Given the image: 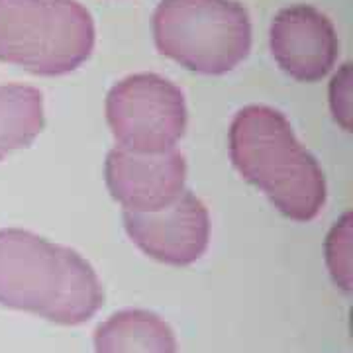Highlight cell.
Instances as JSON below:
<instances>
[{"label": "cell", "mask_w": 353, "mask_h": 353, "mask_svg": "<svg viewBox=\"0 0 353 353\" xmlns=\"http://www.w3.org/2000/svg\"><path fill=\"white\" fill-rule=\"evenodd\" d=\"M104 301L97 271L75 250L20 228L0 230V304L79 326Z\"/></svg>", "instance_id": "1"}, {"label": "cell", "mask_w": 353, "mask_h": 353, "mask_svg": "<svg viewBox=\"0 0 353 353\" xmlns=\"http://www.w3.org/2000/svg\"><path fill=\"white\" fill-rule=\"evenodd\" d=\"M230 157L248 183L261 189L283 216L308 222L326 202V179L275 108L252 104L230 126Z\"/></svg>", "instance_id": "2"}, {"label": "cell", "mask_w": 353, "mask_h": 353, "mask_svg": "<svg viewBox=\"0 0 353 353\" xmlns=\"http://www.w3.org/2000/svg\"><path fill=\"white\" fill-rule=\"evenodd\" d=\"M94 50V22L77 0H0V61L67 75Z\"/></svg>", "instance_id": "3"}, {"label": "cell", "mask_w": 353, "mask_h": 353, "mask_svg": "<svg viewBox=\"0 0 353 353\" xmlns=\"http://www.w3.org/2000/svg\"><path fill=\"white\" fill-rule=\"evenodd\" d=\"M159 53L202 75H224L252 50L250 14L238 0H161L153 14Z\"/></svg>", "instance_id": "4"}, {"label": "cell", "mask_w": 353, "mask_h": 353, "mask_svg": "<svg viewBox=\"0 0 353 353\" xmlns=\"http://www.w3.org/2000/svg\"><path fill=\"white\" fill-rule=\"evenodd\" d=\"M106 120L118 148L138 153L175 150L187 130L183 90L155 73L118 81L106 97Z\"/></svg>", "instance_id": "5"}, {"label": "cell", "mask_w": 353, "mask_h": 353, "mask_svg": "<svg viewBox=\"0 0 353 353\" xmlns=\"http://www.w3.org/2000/svg\"><path fill=\"white\" fill-rule=\"evenodd\" d=\"M128 236L145 255L175 267L199 261L210 240V216L190 190L159 212H126Z\"/></svg>", "instance_id": "6"}, {"label": "cell", "mask_w": 353, "mask_h": 353, "mask_svg": "<svg viewBox=\"0 0 353 353\" xmlns=\"http://www.w3.org/2000/svg\"><path fill=\"white\" fill-rule=\"evenodd\" d=\"M106 187L126 212H159L183 194L187 161L183 153H138L114 148L106 155Z\"/></svg>", "instance_id": "7"}, {"label": "cell", "mask_w": 353, "mask_h": 353, "mask_svg": "<svg viewBox=\"0 0 353 353\" xmlns=\"http://www.w3.org/2000/svg\"><path fill=\"white\" fill-rule=\"evenodd\" d=\"M269 43L279 67L303 83H314L328 75L340 55L332 20L306 4L283 8L273 18Z\"/></svg>", "instance_id": "8"}, {"label": "cell", "mask_w": 353, "mask_h": 353, "mask_svg": "<svg viewBox=\"0 0 353 353\" xmlns=\"http://www.w3.org/2000/svg\"><path fill=\"white\" fill-rule=\"evenodd\" d=\"M94 353H176V338L150 310H120L94 332Z\"/></svg>", "instance_id": "9"}, {"label": "cell", "mask_w": 353, "mask_h": 353, "mask_svg": "<svg viewBox=\"0 0 353 353\" xmlns=\"http://www.w3.org/2000/svg\"><path fill=\"white\" fill-rule=\"evenodd\" d=\"M46 126L43 97L28 85H0V161L32 145Z\"/></svg>", "instance_id": "10"}, {"label": "cell", "mask_w": 353, "mask_h": 353, "mask_svg": "<svg viewBox=\"0 0 353 353\" xmlns=\"http://www.w3.org/2000/svg\"><path fill=\"white\" fill-rule=\"evenodd\" d=\"M352 214H345L330 232L326 259L334 281L343 290H352Z\"/></svg>", "instance_id": "11"}, {"label": "cell", "mask_w": 353, "mask_h": 353, "mask_svg": "<svg viewBox=\"0 0 353 353\" xmlns=\"http://www.w3.org/2000/svg\"><path fill=\"white\" fill-rule=\"evenodd\" d=\"M330 104L334 118L343 130L352 128V65L345 63L332 79L330 85Z\"/></svg>", "instance_id": "12"}]
</instances>
